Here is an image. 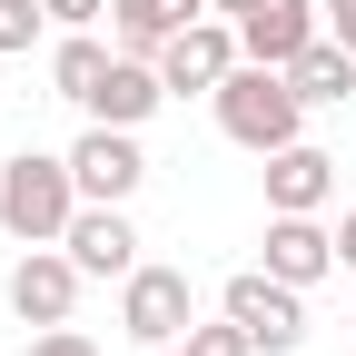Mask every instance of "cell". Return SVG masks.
<instances>
[{"instance_id": "6da1fadb", "label": "cell", "mask_w": 356, "mask_h": 356, "mask_svg": "<svg viewBox=\"0 0 356 356\" xmlns=\"http://www.w3.org/2000/svg\"><path fill=\"white\" fill-rule=\"evenodd\" d=\"M208 99H218V129H228L238 149H257V159L287 149V139H307V99H297V79L267 70V60H238Z\"/></svg>"}, {"instance_id": "7a4b0ae2", "label": "cell", "mask_w": 356, "mask_h": 356, "mask_svg": "<svg viewBox=\"0 0 356 356\" xmlns=\"http://www.w3.org/2000/svg\"><path fill=\"white\" fill-rule=\"evenodd\" d=\"M70 218H79V168L70 159H40V149L0 159V228L20 248H60Z\"/></svg>"}, {"instance_id": "3957f363", "label": "cell", "mask_w": 356, "mask_h": 356, "mask_svg": "<svg viewBox=\"0 0 356 356\" xmlns=\"http://www.w3.org/2000/svg\"><path fill=\"white\" fill-rule=\"evenodd\" d=\"M119 327L139 337L149 356H159V346H178V337L198 327V287H188V267H159V257H139V267L119 277Z\"/></svg>"}, {"instance_id": "277c9868", "label": "cell", "mask_w": 356, "mask_h": 356, "mask_svg": "<svg viewBox=\"0 0 356 356\" xmlns=\"http://www.w3.org/2000/svg\"><path fill=\"white\" fill-rule=\"evenodd\" d=\"M218 307L257 337V356H297V346H307V287L267 277V267H238V277L218 287Z\"/></svg>"}, {"instance_id": "5b68a950", "label": "cell", "mask_w": 356, "mask_h": 356, "mask_svg": "<svg viewBox=\"0 0 356 356\" xmlns=\"http://www.w3.org/2000/svg\"><path fill=\"white\" fill-rule=\"evenodd\" d=\"M70 168H79V198L129 208V198H139V178H149V149H139V129L89 119V129H79V149H70Z\"/></svg>"}, {"instance_id": "8992f818", "label": "cell", "mask_w": 356, "mask_h": 356, "mask_svg": "<svg viewBox=\"0 0 356 356\" xmlns=\"http://www.w3.org/2000/svg\"><path fill=\"white\" fill-rule=\"evenodd\" d=\"M79 257L70 248H20V267H10V317L20 327H70V307H79Z\"/></svg>"}, {"instance_id": "52a82bcc", "label": "cell", "mask_w": 356, "mask_h": 356, "mask_svg": "<svg viewBox=\"0 0 356 356\" xmlns=\"http://www.w3.org/2000/svg\"><path fill=\"white\" fill-rule=\"evenodd\" d=\"M238 60H248V50H238V20L208 10V20H188V30L159 50V79H168V99H188V89H218Z\"/></svg>"}, {"instance_id": "ba28073f", "label": "cell", "mask_w": 356, "mask_h": 356, "mask_svg": "<svg viewBox=\"0 0 356 356\" xmlns=\"http://www.w3.org/2000/svg\"><path fill=\"white\" fill-rule=\"evenodd\" d=\"M267 277H287V287H317V277H337V228H317V218H297V208H267Z\"/></svg>"}, {"instance_id": "9c48e42d", "label": "cell", "mask_w": 356, "mask_h": 356, "mask_svg": "<svg viewBox=\"0 0 356 356\" xmlns=\"http://www.w3.org/2000/svg\"><path fill=\"white\" fill-rule=\"evenodd\" d=\"M60 248L79 257V277H129V267H139V228H129V208H109V198H79Z\"/></svg>"}, {"instance_id": "30bf717a", "label": "cell", "mask_w": 356, "mask_h": 356, "mask_svg": "<svg viewBox=\"0 0 356 356\" xmlns=\"http://www.w3.org/2000/svg\"><path fill=\"white\" fill-rule=\"evenodd\" d=\"M317 30H327V10H317V0H257V10L238 20V50H248V60H267V70H287Z\"/></svg>"}, {"instance_id": "8fae6325", "label": "cell", "mask_w": 356, "mask_h": 356, "mask_svg": "<svg viewBox=\"0 0 356 356\" xmlns=\"http://www.w3.org/2000/svg\"><path fill=\"white\" fill-rule=\"evenodd\" d=\"M337 198V159L317 139H287V149H267V208H297V218H317Z\"/></svg>"}, {"instance_id": "7c38bea8", "label": "cell", "mask_w": 356, "mask_h": 356, "mask_svg": "<svg viewBox=\"0 0 356 356\" xmlns=\"http://www.w3.org/2000/svg\"><path fill=\"white\" fill-rule=\"evenodd\" d=\"M159 99H168L159 60L119 50V60H109V79H99V99H89V119H109V129H139V119H159Z\"/></svg>"}, {"instance_id": "4fadbf2b", "label": "cell", "mask_w": 356, "mask_h": 356, "mask_svg": "<svg viewBox=\"0 0 356 356\" xmlns=\"http://www.w3.org/2000/svg\"><path fill=\"white\" fill-rule=\"evenodd\" d=\"M188 20H208V0H109V40L139 50V60H159Z\"/></svg>"}, {"instance_id": "5bb4252c", "label": "cell", "mask_w": 356, "mask_h": 356, "mask_svg": "<svg viewBox=\"0 0 356 356\" xmlns=\"http://www.w3.org/2000/svg\"><path fill=\"white\" fill-rule=\"evenodd\" d=\"M287 79H297V99H307V109H346V99H356V50L317 30V40L287 60Z\"/></svg>"}, {"instance_id": "9a60e30c", "label": "cell", "mask_w": 356, "mask_h": 356, "mask_svg": "<svg viewBox=\"0 0 356 356\" xmlns=\"http://www.w3.org/2000/svg\"><path fill=\"white\" fill-rule=\"evenodd\" d=\"M109 60H119V40H99V30H60V50H50V89L70 109H89L99 99V79H109Z\"/></svg>"}, {"instance_id": "2e32d148", "label": "cell", "mask_w": 356, "mask_h": 356, "mask_svg": "<svg viewBox=\"0 0 356 356\" xmlns=\"http://www.w3.org/2000/svg\"><path fill=\"white\" fill-rule=\"evenodd\" d=\"M159 356H257V337L228 317V307H218L208 327H188V337H178V346H159Z\"/></svg>"}, {"instance_id": "e0dca14e", "label": "cell", "mask_w": 356, "mask_h": 356, "mask_svg": "<svg viewBox=\"0 0 356 356\" xmlns=\"http://www.w3.org/2000/svg\"><path fill=\"white\" fill-rule=\"evenodd\" d=\"M40 30H50V10H40V0H0V60L40 50Z\"/></svg>"}, {"instance_id": "ac0fdd59", "label": "cell", "mask_w": 356, "mask_h": 356, "mask_svg": "<svg viewBox=\"0 0 356 356\" xmlns=\"http://www.w3.org/2000/svg\"><path fill=\"white\" fill-rule=\"evenodd\" d=\"M40 10H50V30H99L109 0H40Z\"/></svg>"}, {"instance_id": "d6986e66", "label": "cell", "mask_w": 356, "mask_h": 356, "mask_svg": "<svg viewBox=\"0 0 356 356\" xmlns=\"http://www.w3.org/2000/svg\"><path fill=\"white\" fill-rule=\"evenodd\" d=\"M30 356H99V337H79V327H40Z\"/></svg>"}, {"instance_id": "ffe728a7", "label": "cell", "mask_w": 356, "mask_h": 356, "mask_svg": "<svg viewBox=\"0 0 356 356\" xmlns=\"http://www.w3.org/2000/svg\"><path fill=\"white\" fill-rule=\"evenodd\" d=\"M317 10H327V40H346V50H356V0H317Z\"/></svg>"}, {"instance_id": "44dd1931", "label": "cell", "mask_w": 356, "mask_h": 356, "mask_svg": "<svg viewBox=\"0 0 356 356\" xmlns=\"http://www.w3.org/2000/svg\"><path fill=\"white\" fill-rule=\"evenodd\" d=\"M337 257H346V267H356V208H346V228H337Z\"/></svg>"}, {"instance_id": "7402d4cb", "label": "cell", "mask_w": 356, "mask_h": 356, "mask_svg": "<svg viewBox=\"0 0 356 356\" xmlns=\"http://www.w3.org/2000/svg\"><path fill=\"white\" fill-rule=\"evenodd\" d=\"M208 10H218V20H248V10H257V0H208Z\"/></svg>"}]
</instances>
